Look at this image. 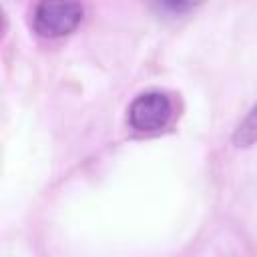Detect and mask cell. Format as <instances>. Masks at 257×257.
Returning a JSON list of instances; mask_svg holds the SVG:
<instances>
[{
  "label": "cell",
  "instance_id": "obj_2",
  "mask_svg": "<svg viewBox=\"0 0 257 257\" xmlns=\"http://www.w3.org/2000/svg\"><path fill=\"white\" fill-rule=\"evenodd\" d=\"M173 118V102L165 92L149 90L139 94L131 106L126 120L139 133H157L163 131Z\"/></svg>",
  "mask_w": 257,
  "mask_h": 257
},
{
  "label": "cell",
  "instance_id": "obj_3",
  "mask_svg": "<svg viewBox=\"0 0 257 257\" xmlns=\"http://www.w3.org/2000/svg\"><path fill=\"white\" fill-rule=\"evenodd\" d=\"M257 141V104L247 112V116L237 124L233 133V143L237 147H249Z\"/></svg>",
  "mask_w": 257,
  "mask_h": 257
},
{
  "label": "cell",
  "instance_id": "obj_1",
  "mask_svg": "<svg viewBox=\"0 0 257 257\" xmlns=\"http://www.w3.org/2000/svg\"><path fill=\"white\" fill-rule=\"evenodd\" d=\"M82 12L76 2H40L32 10V28L42 38H60L80 24Z\"/></svg>",
  "mask_w": 257,
  "mask_h": 257
}]
</instances>
